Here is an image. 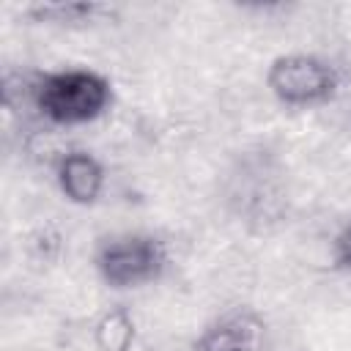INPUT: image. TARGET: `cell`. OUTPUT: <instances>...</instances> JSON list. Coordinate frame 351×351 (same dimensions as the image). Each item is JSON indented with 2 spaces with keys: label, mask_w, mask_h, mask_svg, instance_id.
Masks as SVG:
<instances>
[{
  "label": "cell",
  "mask_w": 351,
  "mask_h": 351,
  "mask_svg": "<svg viewBox=\"0 0 351 351\" xmlns=\"http://www.w3.org/2000/svg\"><path fill=\"white\" fill-rule=\"evenodd\" d=\"M266 85L274 99L288 107H313L329 101L337 93L340 77L337 69L318 55L288 52L271 60Z\"/></svg>",
  "instance_id": "obj_2"
},
{
  "label": "cell",
  "mask_w": 351,
  "mask_h": 351,
  "mask_svg": "<svg viewBox=\"0 0 351 351\" xmlns=\"http://www.w3.org/2000/svg\"><path fill=\"white\" fill-rule=\"evenodd\" d=\"M167 266V250L156 236L126 233L104 241L96 252V271L110 288L154 282Z\"/></svg>",
  "instance_id": "obj_3"
},
{
  "label": "cell",
  "mask_w": 351,
  "mask_h": 351,
  "mask_svg": "<svg viewBox=\"0 0 351 351\" xmlns=\"http://www.w3.org/2000/svg\"><path fill=\"white\" fill-rule=\"evenodd\" d=\"M58 184L71 203L88 206L101 195L104 167L88 151H69L58 165Z\"/></svg>",
  "instance_id": "obj_5"
},
{
  "label": "cell",
  "mask_w": 351,
  "mask_h": 351,
  "mask_svg": "<svg viewBox=\"0 0 351 351\" xmlns=\"http://www.w3.org/2000/svg\"><path fill=\"white\" fill-rule=\"evenodd\" d=\"M99 351H132L134 346V318L123 307L104 313L93 329Z\"/></svg>",
  "instance_id": "obj_6"
},
{
  "label": "cell",
  "mask_w": 351,
  "mask_h": 351,
  "mask_svg": "<svg viewBox=\"0 0 351 351\" xmlns=\"http://www.w3.org/2000/svg\"><path fill=\"white\" fill-rule=\"evenodd\" d=\"M99 11H101V5H96V3H47V5H36V8H30V14H36L38 19L60 22V25L90 22Z\"/></svg>",
  "instance_id": "obj_7"
},
{
  "label": "cell",
  "mask_w": 351,
  "mask_h": 351,
  "mask_svg": "<svg viewBox=\"0 0 351 351\" xmlns=\"http://www.w3.org/2000/svg\"><path fill=\"white\" fill-rule=\"evenodd\" d=\"M112 99L110 82L90 69H63L47 74L36 88V104L52 123H88Z\"/></svg>",
  "instance_id": "obj_1"
},
{
  "label": "cell",
  "mask_w": 351,
  "mask_h": 351,
  "mask_svg": "<svg viewBox=\"0 0 351 351\" xmlns=\"http://www.w3.org/2000/svg\"><path fill=\"white\" fill-rule=\"evenodd\" d=\"M335 263L340 269H348L351 271V222L335 239Z\"/></svg>",
  "instance_id": "obj_8"
},
{
  "label": "cell",
  "mask_w": 351,
  "mask_h": 351,
  "mask_svg": "<svg viewBox=\"0 0 351 351\" xmlns=\"http://www.w3.org/2000/svg\"><path fill=\"white\" fill-rule=\"evenodd\" d=\"M261 332L263 324L252 313H230L200 332L195 351H258Z\"/></svg>",
  "instance_id": "obj_4"
}]
</instances>
